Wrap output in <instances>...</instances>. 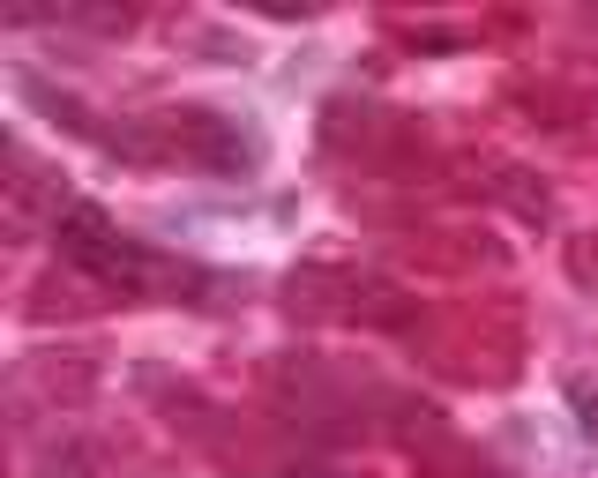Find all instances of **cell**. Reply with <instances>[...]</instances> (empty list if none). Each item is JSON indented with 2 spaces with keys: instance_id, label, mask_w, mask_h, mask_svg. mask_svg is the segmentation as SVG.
<instances>
[{
  "instance_id": "cell-1",
  "label": "cell",
  "mask_w": 598,
  "mask_h": 478,
  "mask_svg": "<svg viewBox=\"0 0 598 478\" xmlns=\"http://www.w3.org/2000/svg\"><path fill=\"white\" fill-rule=\"evenodd\" d=\"M584 419H591V434H598V404H591V396H584Z\"/></svg>"
}]
</instances>
